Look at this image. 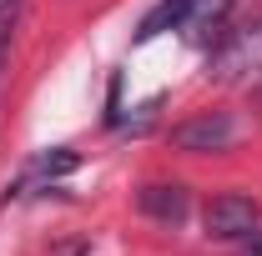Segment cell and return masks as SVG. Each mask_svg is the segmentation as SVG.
Listing matches in <instances>:
<instances>
[{"mask_svg": "<svg viewBox=\"0 0 262 256\" xmlns=\"http://www.w3.org/2000/svg\"><path fill=\"white\" fill-rule=\"evenodd\" d=\"M237 141V121L227 111H207V116H192L171 131V146L177 151H227Z\"/></svg>", "mask_w": 262, "mask_h": 256, "instance_id": "cell-3", "label": "cell"}, {"mask_svg": "<svg viewBox=\"0 0 262 256\" xmlns=\"http://www.w3.org/2000/svg\"><path fill=\"white\" fill-rule=\"evenodd\" d=\"M15 15H20V0H0V75L10 61V31H15Z\"/></svg>", "mask_w": 262, "mask_h": 256, "instance_id": "cell-8", "label": "cell"}, {"mask_svg": "<svg viewBox=\"0 0 262 256\" xmlns=\"http://www.w3.org/2000/svg\"><path fill=\"white\" fill-rule=\"evenodd\" d=\"M227 10H232V0H192V15H187V31H192V35H207V31H217Z\"/></svg>", "mask_w": 262, "mask_h": 256, "instance_id": "cell-6", "label": "cell"}, {"mask_svg": "<svg viewBox=\"0 0 262 256\" xmlns=\"http://www.w3.org/2000/svg\"><path fill=\"white\" fill-rule=\"evenodd\" d=\"M136 206L151 216V221H187V211H192V191L187 186H177V181H151V186H141L136 191Z\"/></svg>", "mask_w": 262, "mask_h": 256, "instance_id": "cell-4", "label": "cell"}, {"mask_svg": "<svg viewBox=\"0 0 262 256\" xmlns=\"http://www.w3.org/2000/svg\"><path fill=\"white\" fill-rule=\"evenodd\" d=\"M217 81H237V75H257L262 70V25H247V31H232L217 56L207 65Z\"/></svg>", "mask_w": 262, "mask_h": 256, "instance_id": "cell-2", "label": "cell"}, {"mask_svg": "<svg viewBox=\"0 0 262 256\" xmlns=\"http://www.w3.org/2000/svg\"><path fill=\"white\" fill-rule=\"evenodd\" d=\"M262 221V206L252 201V196L242 191H227L217 196L212 206H207V216H202V226H207V236H217V241H237V236H252Z\"/></svg>", "mask_w": 262, "mask_h": 256, "instance_id": "cell-1", "label": "cell"}, {"mask_svg": "<svg viewBox=\"0 0 262 256\" xmlns=\"http://www.w3.org/2000/svg\"><path fill=\"white\" fill-rule=\"evenodd\" d=\"M187 15H192V0H162L141 15L136 25V40H157L162 31H187Z\"/></svg>", "mask_w": 262, "mask_h": 256, "instance_id": "cell-5", "label": "cell"}, {"mask_svg": "<svg viewBox=\"0 0 262 256\" xmlns=\"http://www.w3.org/2000/svg\"><path fill=\"white\" fill-rule=\"evenodd\" d=\"M66 171H76V156H71V151H46V156L35 161L31 166V176H40V181H46V176H66Z\"/></svg>", "mask_w": 262, "mask_h": 256, "instance_id": "cell-7", "label": "cell"}]
</instances>
